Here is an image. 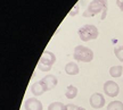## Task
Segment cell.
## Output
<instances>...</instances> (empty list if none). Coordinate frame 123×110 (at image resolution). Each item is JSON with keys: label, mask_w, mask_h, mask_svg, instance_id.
Returning a JSON list of instances; mask_svg holds the SVG:
<instances>
[{"label": "cell", "mask_w": 123, "mask_h": 110, "mask_svg": "<svg viewBox=\"0 0 123 110\" xmlns=\"http://www.w3.org/2000/svg\"><path fill=\"white\" fill-rule=\"evenodd\" d=\"M79 38L83 42H88L91 40H96L99 35V31L97 28L96 25H92V24H86L83 26H81L78 31Z\"/></svg>", "instance_id": "3957f363"}, {"label": "cell", "mask_w": 123, "mask_h": 110, "mask_svg": "<svg viewBox=\"0 0 123 110\" xmlns=\"http://www.w3.org/2000/svg\"><path fill=\"white\" fill-rule=\"evenodd\" d=\"M65 72L67 75H76V74H79L80 68H79V66L76 65V62L70 61L65 65Z\"/></svg>", "instance_id": "30bf717a"}, {"label": "cell", "mask_w": 123, "mask_h": 110, "mask_svg": "<svg viewBox=\"0 0 123 110\" xmlns=\"http://www.w3.org/2000/svg\"><path fill=\"white\" fill-rule=\"evenodd\" d=\"M89 102H90V106L93 108V109H100L105 106V98L101 93H93L91 94V97L89 99Z\"/></svg>", "instance_id": "8992f818"}, {"label": "cell", "mask_w": 123, "mask_h": 110, "mask_svg": "<svg viewBox=\"0 0 123 110\" xmlns=\"http://www.w3.org/2000/svg\"><path fill=\"white\" fill-rule=\"evenodd\" d=\"M114 53L120 61L123 62V45H119L114 49Z\"/></svg>", "instance_id": "9a60e30c"}, {"label": "cell", "mask_w": 123, "mask_h": 110, "mask_svg": "<svg viewBox=\"0 0 123 110\" xmlns=\"http://www.w3.org/2000/svg\"><path fill=\"white\" fill-rule=\"evenodd\" d=\"M104 92L107 97L110 98H116L120 93V86L117 83H115L114 81H106L104 83Z\"/></svg>", "instance_id": "5b68a950"}, {"label": "cell", "mask_w": 123, "mask_h": 110, "mask_svg": "<svg viewBox=\"0 0 123 110\" xmlns=\"http://www.w3.org/2000/svg\"><path fill=\"white\" fill-rule=\"evenodd\" d=\"M116 4L119 6V8L123 11V0H116Z\"/></svg>", "instance_id": "ac0fdd59"}, {"label": "cell", "mask_w": 123, "mask_h": 110, "mask_svg": "<svg viewBox=\"0 0 123 110\" xmlns=\"http://www.w3.org/2000/svg\"><path fill=\"white\" fill-rule=\"evenodd\" d=\"M24 109L25 110H43V106L40 100L37 98H29L24 102Z\"/></svg>", "instance_id": "52a82bcc"}, {"label": "cell", "mask_w": 123, "mask_h": 110, "mask_svg": "<svg viewBox=\"0 0 123 110\" xmlns=\"http://www.w3.org/2000/svg\"><path fill=\"white\" fill-rule=\"evenodd\" d=\"M41 82L44 84V86H46V88H47V91H50V90L55 88H56V85H57V83H58L57 77H56L55 75H51V74L46 75L43 78L41 79Z\"/></svg>", "instance_id": "ba28073f"}, {"label": "cell", "mask_w": 123, "mask_h": 110, "mask_svg": "<svg viewBox=\"0 0 123 110\" xmlns=\"http://www.w3.org/2000/svg\"><path fill=\"white\" fill-rule=\"evenodd\" d=\"M73 57L76 61L90 62L93 59V51L88 47L84 45H76L73 51Z\"/></svg>", "instance_id": "277c9868"}, {"label": "cell", "mask_w": 123, "mask_h": 110, "mask_svg": "<svg viewBox=\"0 0 123 110\" xmlns=\"http://www.w3.org/2000/svg\"><path fill=\"white\" fill-rule=\"evenodd\" d=\"M31 91L33 93V95L35 97H39V95H42L44 92H47V88L44 86V84L39 81V82H35L32 86H31Z\"/></svg>", "instance_id": "9c48e42d"}, {"label": "cell", "mask_w": 123, "mask_h": 110, "mask_svg": "<svg viewBox=\"0 0 123 110\" xmlns=\"http://www.w3.org/2000/svg\"><path fill=\"white\" fill-rule=\"evenodd\" d=\"M108 10L107 0H92L89 4L88 8L83 11V17H93L101 13V19H105Z\"/></svg>", "instance_id": "6da1fadb"}, {"label": "cell", "mask_w": 123, "mask_h": 110, "mask_svg": "<svg viewBox=\"0 0 123 110\" xmlns=\"http://www.w3.org/2000/svg\"><path fill=\"white\" fill-rule=\"evenodd\" d=\"M107 110H123V102L121 101H111L107 104Z\"/></svg>", "instance_id": "4fadbf2b"}, {"label": "cell", "mask_w": 123, "mask_h": 110, "mask_svg": "<svg viewBox=\"0 0 123 110\" xmlns=\"http://www.w3.org/2000/svg\"><path fill=\"white\" fill-rule=\"evenodd\" d=\"M78 93H79V90H78V88H76V86H74V85H68V86L66 88L65 97L67 98V99L72 100V99L76 98Z\"/></svg>", "instance_id": "8fae6325"}, {"label": "cell", "mask_w": 123, "mask_h": 110, "mask_svg": "<svg viewBox=\"0 0 123 110\" xmlns=\"http://www.w3.org/2000/svg\"><path fill=\"white\" fill-rule=\"evenodd\" d=\"M66 104H64L61 101H55L51 102L48 106V110H65Z\"/></svg>", "instance_id": "5bb4252c"}, {"label": "cell", "mask_w": 123, "mask_h": 110, "mask_svg": "<svg viewBox=\"0 0 123 110\" xmlns=\"http://www.w3.org/2000/svg\"><path fill=\"white\" fill-rule=\"evenodd\" d=\"M78 9H79V4L75 5L74 7H73V9H72L70 13H68V15H70V16H74V15H76V14H78V11H79Z\"/></svg>", "instance_id": "e0dca14e"}, {"label": "cell", "mask_w": 123, "mask_h": 110, "mask_svg": "<svg viewBox=\"0 0 123 110\" xmlns=\"http://www.w3.org/2000/svg\"><path fill=\"white\" fill-rule=\"evenodd\" d=\"M65 110H86L83 107H79L75 104H66Z\"/></svg>", "instance_id": "2e32d148"}, {"label": "cell", "mask_w": 123, "mask_h": 110, "mask_svg": "<svg viewBox=\"0 0 123 110\" xmlns=\"http://www.w3.org/2000/svg\"><path fill=\"white\" fill-rule=\"evenodd\" d=\"M55 61H56L55 53L49 51V50H44L43 52H42V55H41V57H40L37 67L41 72H49L53 68Z\"/></svg>", "instance_id": "7a4b0ae2"}, {"label": "cell", "mask_w": 123, "mask_h": 110, "mask_svg": "<svg viewBox=\"0 0 123 110\" xmlns=\"http://www.w3.org/2000/svg\"><path fill=\"white\" fill-rule=\"evenodd\" d=\"M110 75L114 78H117V77H121L123 75V66L121 65H115V66H112L110 68Z\"/></svg>", "instance_id": "7c38bea8"}]
</instances>
